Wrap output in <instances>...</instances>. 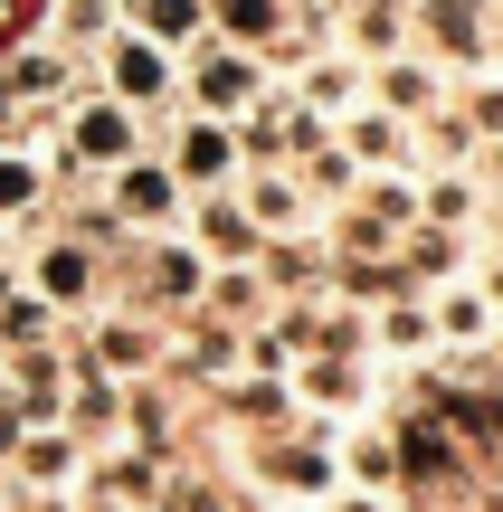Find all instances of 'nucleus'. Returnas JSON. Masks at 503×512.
<instances>
[{
	"label": "nucleus",
	"instance_id": "obj_1",
	"mask_svg": "<svg viewBox=\"0 0 503 512\" xmlns=\"http://www.w3.org/2000/svg\"><path fill=\"white\" fill-rule=\"evenodd\" d=\"M266 95V57L257 48H228V38H200V48L181 57V105L209 114V124H228V114H247Z\"/></svg>",
	"mask_w": 503,
	"mask_h": 512
},
{
	"label": "nucleus",
	"instance_id": "obj_2",
	"mask_svg": "<svg viewBox=\"0 0 503 512\" xmlns=\"http://www.w3.org/2000/svg\"><path fill=\"white\" fill-rule=\"evenodd\" d=\"M95 86H105L114 105H133V114H162V105H181V57L152 48V38H133V29H105Z\"/></svg>",
	"mask_w": 503,
	"mask_h": 512
},
{
	"label": "nucleus",
	"instance_id": "obj_3",
	"mask_svg": "<svg viewBox=\"0 0 503 512\" xmlns=\"http://www.w3.org/2000/svg\"><path fill=\"white\" fill-rule=\"evenodd\" d=\"M143 152V114L114 105V95H76L67 105V133H57V162L67 171H114Z\"/></svg>",
	"mask_w": 503,
	"mask_h": 512
},
{
	"label": "nucleus",
	"instance_id": "obj_4",
	"mask_svg": "<svg viewBox=\"0 0 503 512\" xmlns=\"http://www.w3.org/2000/svg\"><path fill=\"white\" fill-rule=\"evenodd\" d=\"M105 209H114L124 228H162V238H171V228H181V209H190V190L171 181V162L133 152V162H114V171H105Z\"/></svg>",
	"mask_w": 503,
	"mask_h": 512
},
{
	"label": "nucleus",
	"instance_id": "obj_5",
	"mask_svg": "<svg viewBox=\"0 0 503 512\" xmlns=\"http://www.w3.org/2000/svg\"><path fill=\"white\" fill-rule=\"evenodd\" d=\"M76 351H86L105 380H152V370L171 361V323H152V313H95V332Z\"/></svg>",
	"mask_w": 503,
	"mask_h": 512
},
{
	"label": "nucleus",
	"instance_id": "obj_6",
	"mask_svg": "<svg viewBox=\"0 0 503 512\" xmlns=\"http://www.w3.org/2000/svg\"><path fill=\"white\" fill-rule=\"evenodd\" d=\"M409 29L428 38L437 67H485L494 57V0H418Z\"/></svg>",
	"mask_w": 503,
	"mask_h": 512
},
{
	"label": "nucleus",
	"instance_id": "obj_7",
	"mask_svg": "<svg viewBox=\"0 0 503 512\" xmlns=\"http://www.w3.org/2000/svg\"><path fill=\"white\" fill-rule=\"evenodd\" d=\"M228 190H238V209L266 228V238H314V228H323V209L304 200V181H295L285 162H257V171H238Z\"/></svg>",
	"mask_w": 503,
	"mask_h": 512
},
{
	"label": "nucleus",
	"instance_id": "obj_8",
	"mask_svg": "<svg viewBox=\"0 0 503 512\" xmlns=\"http://www.w3.org/2000/svg\"><path fill=\"white\" fill-rule=\"evenodd\" d=\"M181 238L209 256V266H257V247H266V228L238 209V190H200V200L181 209Z\"/></svg>",
	"mask_w": 503,
	"mask_h": 512
},
{
	"label": "nucleus",
	"instance_id": "obj_9",
	"mask_svg": "<svg viewBox=\"0 0 503 512\" xmlns=\"http://www.w3.org/2000/svg\"><path fill=\"white\" fill-rule=\"evenodd\" d=\"M171 475H181L171 456H143V446H95V456H86V484H76V494H86V503H114V512H143Z\"/></svg>",
	"mask_w": 503,
	"mask_h": 512
},
{
	"label": "nucleus",
	"instance_id": "obj_10",
	"mask_svg": "<svg viewBox=\"0 0 503 512\" xmlns=\"http://www.w3.org/2000/svg\"><path fill=\"white\" fill-rule=\"evenodd\" d=\"M285 380H295L304 418H352V408L371 399V361H361V351H304Z\"/></svg>",
	"mask_w": 503,
	"mask_h": 512
},
{
	"label": "nucleus",
	"instance_id": "obj_11",
	"mask_svg": "<svg viewBox=\"0 0 503 512\" xmlns=\"http://www.w3.org/2000/svg\"><path fill=\"white\" fill-rule=\"evenodd\" d=\"M447 95H456V86H447V67H437L428 48H399V57H380V67H371V105L399 114V124H428Z\"/></svg>",
	"mask_w": 503,
	"mask_h": 512
},
{
	"label": "nucleus",
	"instance_id": "obj_12",
	"mask_svg": "<svg viewBox=\"0 0 503 512\" xmlns=\"http://www.w3.org/2000/svg\"><path fill=\"white\" fill-rule=\"evenodd\" d=\"M57 427H67L86 456L114 446V437H124V380H105L86 351H67V418H57Z\"/></svg>",
	"mask_w": 503,
	"mask_h": 512
},
{
	"label": "nucleus",
	"instance_id": "obj_13",
	"mask_svg": "<svg viewBox=\"0 0 503 512\" xmlns=\"http://www.w3.org/2000/svg\"><path fill=\"white\" fill-rule=\"evenodd\" d=\"M10 484H19V494H76V484H86V446H76L67 427H19Z\"/></svg>",
	"mask_w": 503,
	"mask_h": 512
},
{
	"label": "nucleus",
	"instance_id": "obj_14",
	"mask_svg": "<svg viewBox=\"0 0 503 512\" xmlns=\"http://www.w3.org/2000/svg\"><path fill=\"white\" fill-rule=\"evenodd\" d=\"M219 418L238 427V437H276V427H295V380H276V370H228L219 380Z\"/></svg>",
	"mask_w": 503,
	"mask_h": 512
},
{
	"label": "nucleus",
	"instance_id": "obj_15",
	"mask_svg": "<svg viewBox=\"0 0 503 512\" xmlns=\"http://www.w3.org/2000/svg\"><path fill=\"white\" fill-rule=\"evenodd\" d=\"M171 181H181L190 200L238 181V143H228V124H209V114H181V124H171Z\"/></svg>",
	"mask_w": 503,
	"mask_h": 512
},
{
	"label": "nucleus",
	"instance_id": "obj_16",
	"mask_svg": "<svg viewBox=\"0 0 503 512\" xmlns=\"http://www.w3.org/2000/svg\"><path fill=\"white\" fill-rule=\"evenodd\" d=\"M0 86H10V105H29V114H67L76 95H86V67H76L67 48H19L10 67H0Z\"/></svg>",
	"mask_w": 503,
	"mask_h": 512
},
{
	"label": "nucleus",
	"instance_id": "obj_17",
	"mask_svg": "<svg viewBox=\"0 0 503 512\" xmlns=\"http://www.w3.org/2000/svg\"><path fill=\"white\" fill-rule=\"evenodd\" d=\"M333 143L352 152L361 171H418V124H399V114H380L371 95H361L352 114L333 124Z\"/></svg>",
	"mask_w": 503,
	"mask_h": 512
},
{
	"label": "nucleus",
	"instance_id": "obj_18",
	"mask_svg": "<svg viewBox=\"0 0 503 512\" xmlns=\"http://www.w3.org/2000/svg\"><path fill=\"white\" fill-rule=\"evenodd\" d=\"M228 143H238V171L285 162V152H295V86H266L247 114H228Z\"/></svg>",
	"mask_w": 503,
	"mask_h": 512
},
{
	"label": "nucleus",
	"instance_id": "obj_19",
	"mask_svg": "<svg viewBox=\"0 0 503 512\" xmlns=\"http://www.w3.org/2000/svg\"><path fill=\"white\" fill-rule=\"evenodd\" d=\"M361 95H371V67H361V57H342V48H323V57H304V67H295V105L323 114V124H342Z\"/></svg>",
	"mask_w": 503,
	"mask_h": 512
},
{
	"label": "nucleus",
	"instance_id": "obj_20",
	"mask_svg": "<svg viewBox=\"0 0 503 512\" xmlns=\"http://www.w3.org/2000/svg\"><path fill=\"white\" fill-rule=\"evenodd\" d=\"M418 219L428 228H485V181H475V162H428L418 171Z\"/></svg>",
	"mask_w": 503,
	"mask_h": 512
},
{
	"label": "nucleus",
	"instance_id": "obj_21",
	"mask_svg": "<svg viewBox=\"0 0 503 512\" xmlns=\"http://www.w3.org/2000/svg\"><path fill=\"white\" fill-rule=\"evenodd\" d=\"M333 38H342V57L380 67V57L409 48V0H361V10H333Z\"/></svg>",
	"mask_w": 503,
	"mask_h": 512
},
{
	"label": "nucleus",
	"instance_id": "obj_22",
	"mask_svg": "<svg viewBox=\"0 0 503 512\" xmlns=\"http://www.w3.org/2000/svg\"><path fill=\"white\" fill-rule=\"evenodd\" d=\"M200 285H209V256L171 228L162 247H152V275H143V294H152V313H200Z\"/></svg>",
	"mask_w": 503,
	"mask_h": 512
},
{
	"label": "nucleus",
	"instance_id": "obj_23",
	"mask_svg": "<svg viewBox=\"0 0 503 512\" xmlns=\"http://www.w3.org/2000/svg\"><path fill=\"white\" fill-rule=\"evenodd\" d=\"M29 294H48L57 313H76V304H95V247H76V238H38V266H29Z\"/></svg>",
	"mask_w": 503,
	"mask_h": 512
},
{
	"label": "nucleus",
	"instance_id": "obj_24",
	"mask_svg": "<svg viewBox=\"0 0 503 512\" xmlns=\"http://www.w3.org/2000/svg\"><path fill=\"white\" fill-rule=\"evenodd\" d=\"M114 10H124L133 38H152V48H171V57H190L209 38V0H114Z\"/></svg>",
	"mask_w": 503,
	"mask_h": 512
},
{
	"label": "nucleus",
	"instance_id": "obj_25",
	"mask_svg": "<svg viewBox=\"0 0 503 512\" xmlns=\"http://www.w3.org/2000/svg\"><path fill=\"white\" fill-rule=\"evenodd\" d=\"M428 323H437V342H447V351H485L503 313L475 294V275H456V285H437V294H428Z\"/></svg>",
	"mask_w": 503,
	"mask_h": 512
},
{
	"label": "nucleus",
	"instance_id": "obj_26",
	"mask_svg": "<svg viewBox=\"0 0 503 512\" xmlns=\"http://www.w3.org/2000/svg\"><path fill=\"white\" fill-rule=\"evenodd\" d=\"M333 465H342V484H361V494H390V484H399V437H390V427H342Z\"/></svg>",
	"mask_w": 503,
	"mask_h": 512
},
{
	"label": "nucleus",
	"instance_id": "obj_27",
	"mask_svg": "<svg viewBox=\"0 0 503 512\" xmlns=\"http://www.w3.org/2000/svg\"><path fill=\"white\" fill-rule=\"evenodd\" d=\"M295 29V10L285 0H209V38H228V48H276V38Z\"/></svg>",
	"mask_w": 503,
	"mask_h": 512
},
{
	"label": "nucleus",
	"instance_id": "obj_28",
	"mask_svg": "<svg viewBox=\"0 0 503 512\" xmlns=\"http://www.w3.org/2000/svg\"><path fill=\"white\" fill-rule=\"evenodd\" d=\"M266 304H276V294H266L257 266H209V285H200V313H209V323H228V332H247Z\"/></svg>",
	"mask_w": 503,
	"mask_h": 512
},
{
	"label": "nucleus",
	"instance_id": "obj_29",
	"mask_svg": "<svg viewBox=\"0 0 503 512\" xmlns=\"http://www.w3.org/2000/svg\"><path fill=\"white\" fill-rule=\"evenodd\" d=\"M171 370H181V380H228V370H238V332L190 313V332L171 342Z\"/></svg>",
	"mask_w": 503,
	"mask_h": 512
},
{
	"label": "nucleus",
	"instance_id": "obj_30",
	"mask_svg": "<svg viewBox=\"0 0 503 512\" xmlns=\"http://www.w3.org/2000/svg\"><path fill=\"white\" fill-rule=\"evenodd\" d=\"M38 209H48V162H29L19 143H0V219L29 228Z\"/></svg>",
	"mask_w": 503,
	"mask_h": 512
},
{
	"label": "nucleus",
	"instance_id": "obj_31",
	"mask_svg": "<svg viewBox=\"0 0 503 512\" xmlns=\"http://www.w3.org/2000/svg\"><path fill=\"white\" fill-rule=\"evenodd\" d=\"M371 351H390V361H409V351H437V323H428V304L390 294V304L371 313Z\"/></svg>",
	"mask_w": 503,
	"mask_h": 512
},
{
	"label": "nucleus",
	"instance_id": "obj_32",
	"mask_svg": "<svg viewBox=\"0 0 503 512\" xmlns=\"http://www.w3.org/2000/svg\"><path fill=\"white\" fill-rule=\"evenodd\" d=\"M57 323H67V313H57L48 294H29V285H19L10 304H0V351H29V342H57Z\"/></svg>",
	"mask_w": 503,
	"mask_h": 512
},
{
	"label": "nucleus",
	"instance_id": "obj_33",
	"mask_svg": "<svg viewBox=\"0 0 503 512\" xmlns=\"http://www.w3.org/2000/svg\"><path fill=\"white\" fill-rule=\"evenodd\" d=\"M447 105L466 114V133H475V152H485L494 133H503V76H475V86H466V95H447Z\"/></svg>",
	"mask_w": 503,
	"mask_h": 512
},
{
	"label": "nucleus",
	"instance_id": "obj_34",
	"mask_svg": "<svg viewBox=\"0 0 503 512\" xmlns=\"http://www.w3.org/2000/svg\"><path fill=\"white\" fill-rule=\"evenodd\" d=\"M323 512H399V503H390V494H361V484H333Z\"/></svg>",
	"mask_w": 503,
	"mask_h": 512
},
{
	"label": "nucleus",
	"instance_id": "obj_35",
	"mask_svg": "<svg viewBox=\"0 0 503 512\" xmlns=\"http://www.w3.org/2000/svg\"><path fill=\"white\" fill-rule=\"evenodd\" d=\"M475 294H485V304H494V313H503V247H494V256H485V266H475Z\"/></svg>",
	"mask_w": 503,
	"mask_h": 512
},
{
	"label": "nucleus",
	"instance_id": "obj_36",
	"mask_svg": "<svg viewBox=\"0 0 503 512\" xmlns=\"http://www.w3.org/2000/svg\"><path fill=\"white\" fill-rule=\"evenodd\" d=\"M475 162H485V181L503 190V133H494V143H485V152H475Z\"/></svg>",
	"mask_w": 503,
	"mask_h": 512
},
{
	"label": "nucleus",
	"instance_id": "obj_37",
	"mask_svg": "<svg viewBox=\"0 0 503 512\" xmlns=\"http://www.w3.org/2000/svg\"><path fill=\"white\" fill-rule=\"evenodd\" d=\"M485 247H503V200H494V209H485Z\"/></svg>",
	"mask_w": 503,
	"mask_h": 512
},
{
	"label": "nucleus",
	"instance_id": "obj_38",
	"mask_svg": "<svg viewBox=\"0 0 503 512\" xmlns=\"http://www.w3.org/2000/svg\"><path fill=\"white\" fill-rule=\"evenodd\" d=\"M0 256H10V219H0Z\"/></svg>",
	"mask_w": 503,
	"mask_h": 512
},
{
	"label": "nucleus",
	"instance_id": "obj_39",
	"mask_svg": "<svg viewBox=\"0 0 503 512\" xmlns=\"http://www.w3.org/2000/svg\"><path fill=\"white\" fill-rule=\"evenodd\" d=\"M494 351H503V323H494Z\"/></svg>",
	"mask_w": 503,
	"mask_h": 512
},
{
	"label": "nucleus",
	"instance_id": "obj_40",
	"mask_svg": "<svg viewBox=\"0 0 503 512\" xmlns=\"http://www.w3.org/2000/svg\"><path fill=\"white\" fill-rule=\"evenodd\" d=\"M86 512H114V503H86Z\"/></svg>",
	"mask_w": 503,
	"mask_h": 512
}]
</instances>
